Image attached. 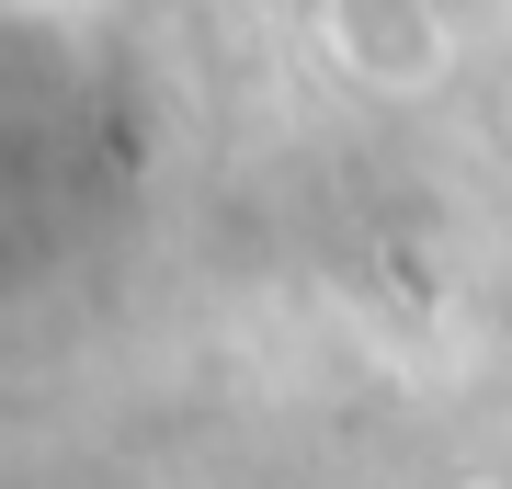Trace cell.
<instances>
[{
	"label": "cell",
	"instance_id": "obj_1",
	"mask_svg": "<svg viewBox=\"0 0 512 489\" xmlns=\"http://www.w3.org/2000/svg\"><path fill=\"white\" fill-rule=\"evenodd\" d=\"M319 46L365 91H433L456 69V35H444L433 0H319Z\"/></svg>",
	"mask_w": 512,
	"mask_h": 489
}]
</instances>
